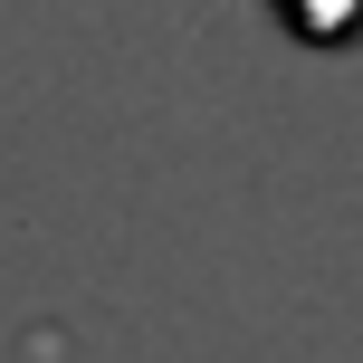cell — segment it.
Segmentation results:
<instances>
[{"label": "cell", "instance_id": "6da1fadb", "mask_svg": "<svg viewBox=\"0 0 363 363\" xmlns=\"http://www.w3.org/2000/svg\"><path fill=\"white\" fill-rule=\"evenodd\" d=\"M287 10V29L306 38V48H345V38H363V0H277Z\"/></svg>", "mask_w": 363, "mask_h": 363}]
</instances>
